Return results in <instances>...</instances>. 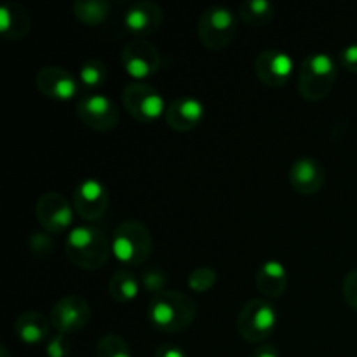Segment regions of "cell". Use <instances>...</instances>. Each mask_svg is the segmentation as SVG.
<instances>
[{
    "mask_svg": "<svg viewBox=\"0 0 357 357\" xmlns=\"http://www.w3.org/2000/svg\"><path fill=\"white\" fill-rule=\"evenodd\" d=\"M197 317V303L190 295L174 289L153 295L149 303V321L157 331L178 333L190 326Z\"/></svg>",
    "mask_w": 357,
    "mask_h": 357,
    "instance_id": "6da1fadb",
    "label": "cell"
},
{
    "mask_svg": "<svg viewBox=\"0 0 357 357\" xmlns=\"http://www.w3.org/2000/svg\"><path fill=\"white\" fill-rule=\"evenodd\" d=\"M65 253L75 267L96 271L110 258L112 243L98 227L77 225L66 236Z\"/></svg>",
    "mask_w": 357,
    "mask_h": 357,
    "instance_id": "7a4b0ae2",
    "label": "cell"
},
{
    "mask_svg": "<svg viewBox=\"0 0 357 357\" xmlns=\"http://www.w3.org/2000/svg\"><path fill=\"white\" fill-rule=\"evenodd\" d=\"M153 250V239L146 225L139 220H124L112 236V253L121 264L138 267L149 260Z\"/></svg>",
    "mask_w": 357,
    "mask_h": 357,
    "instance_id": "3957f363",
    "label": "cell"
},
{
    "mask_svg": "<svg viewBox=\"0 0 357 357\" xmlns=\"http://www.w3.org/2000/svg\"><path fill=\"white\" fill-rule=\"evenodd\" d=\"M335 59L326 52H314L302 61L298 72V91L303 100H324L337 82Z\"/></svg>",
    "mask_w": 357,
    "mask_h": 357,
    "instance_id": "277c9868",
    "label": "cell"
},
{
    "mask_svg": "<svg viewBox=\"0 0 357 357\" xmlns=\"http://www.w3.org/2000/svg\"><path fill=\"white\" fill-rule=\"evenodd\" d=\"M278 310L268 300L251 298L237 314V333L244 342L261 344L272 337L278 328Z\"/></svg>",
    "mask_w": 357,
    "mask_h": 357,
    "instance_id": "5b68a950",
    "label": "cell"
},
{
    "mask_svg": "<svg viewBox=\"0 0 357 357\" xmlns=\"http://www.w3.org/2000/svg\"><path fill=\"white\" fill-rule=\"evenodd\" d=\"M237 35V16L223 6L202 10L197 23V37L209 51H222Z\"/></svg>",
    "mask_w": 357,
    "mask_h": 357,
    "instance_id": "8992f818",
    "label": "cell"
},
{
    "mask_svg": "<svg viewBox=\"0 0 357 357\" xmlns=\"http://www.w3.org/2000/svg\"><path fill=\"white\" fill-rule=\"evenodd\" d=\"M122 103L132 119L145 122V124H150L166 115L167 108L162 94L155 87L146 82H138V80L124 87Z\"/></svg>",
    "mask_w": 357,
    "mask_h": 357,
    "instance_id": "52a82bcc",
    "label": "cell"
},
{
    "mask_svg": "<svg viewBox=\"0 0 357 357\" xmlns=\"http://www.w3.org/2000/svg\"><path fill=\"white\" fill-rule=\"evenodd\" d=\"M121 61L129 77L143 82L159 72L160 52L152 42L135 38L122 47Z\"/></svg>",
    "mask_w": 357,
    "mask_h": 357,
    "instance_id": "ba28073f",
    "label": "cell"
},
{
    "mask_svg": "<svg viewBox=\"0 0 357 357\" xmlns=\"http://www.w3.org/2000/svg\"><path fill=\"white\" fill-rule=\"evenodd\" d=\"M77 115L84 126L100 132L112 131L121 121L119 107L105 94H86L80 98L77 101Z\"/></svg>",
    "mask_w": 357,
    "mask_h": 357,
    "instance_id": "9c48e42d",
    "label": "cell"
},
{
    "mask_svg": "<svg viewBox=\"0 0 357 357\" xmlns=\"http://www.w3.org/2000/svg\"><path fill=\"white\" fill-rule=\"evenodd\" d=\"M73 204L59 192H45L38 197L35 216L47 234H61L73 222Z\"/></svg>",
    "mask_w": 357,
    "mask_h": 357,
    "instance_id": "30bf717a",
    "label": "cell"
},
{
    "mask_svg": "<svg viewBox=\"0 0 357 357\" xmlns=\"http://www.w3.org/2000/svg\"><path fill=\"white\" fill-rule=\"evenodd\" d=\"M49 319L58 333L72 335L89 324L91 305L84 296L66 295L52 305Z\"/></svg>",
    "mask_w": 357,
    "mask_h": 357,
    "instance_id": "8fae6325",
    "label": "cell"
},
{
    "mask_svg": "<svg viewBox=\"0 0 357 357\" xmlns=\"http://www.w3.org/2000/svg\"><path fill=\"white\" fill-rule=\"evenodd\" d=\"M72 204L77 215L86 222H98L107 213L110 195L107 187L96 178H86L75 187Z\"/></svg>",
    "mask_w": 357,
    "mask_h": 357,
    "instance_id": "7c38bea8",
    "label": "cell"
},
{
    "mask_svg": "<svg viewBox=\"0 0 357 357\" xmlns=\"http://www.w3.org/2000/svg\"><path fill=\"white\" fill-rule=\"evenodd\" d=\"M295 63L293 58L279 49H265L255 59V73L268 87H281L291 79Z\"/></svg>",
    "mask_w": 357,
    "mask_h": 357,
    "instance_id": "4fadbf2b",
    "label": "cell"
},
{
    "mask_svg": "<svg viewBox=\"0 0 357 357\" xmlns=\"http://www.w3.org/2000/svg\"><path fill=\"white\" fill-rule=\"evenodd\" d=\"M35 86L49 100L68 101L79 93V82L63 66H42L35 75Z\"/></svg>",
    "mask_w": 357,
    "mask_h": 357,
    "instance_id": "5bb4252c",
    "label": "cell"
},
{
    "mask_svg": "<svg viewBox=\"0 0 357 357\" xmlns=\"http://www.w3.org/2000/svg\"><path fill=\"white\" fill-rule=\"evenodd\" d=\"M164 119L173 131L188 132L197 128L204 119V105L194 96L174 98L167 105Z\"/></svg>",
    "mask_w": 357,
    "mask_h": 357,
    "instance_id": "9a60e30c",
    "label": "cell"
},
{
    "mask_svg": "<svg viewBox=\"0 0 357 357\" xmlns=\"http://www.w3.org/2000/svg\"><path fill=\"white\" fill-rule=\"evenodd\" d=\"M162 9L152 0H138L126 9L124 26L138 37L153 33L162 24Z\"/></svg>",
    "mask_w": 357,
    "mask_h": 357,
    "instance_id": "2e32d148",
    "label": "cell"
},
{
    "mask_svg": "<svg viewBox=\"0 0 357 357\" xmlns=\"http://www.w3.org/2000/svg\"><path fill=\"white\" fill-rule=\"evenodd\" d=\"M289 183L293 190H296L302 195H314L323 188L324 180V167L323 164L317 162L316 159L310 157H300L289 167Z\"/></svg>",
    "mask_w": 357,
    "mask_h": 357,
    "instance_id": "e0dca14e",
    "label": "cell"
},
{
    "mask_svg": "<svg viewBox=\"0 0 357 357\" xmlns=\"http://www.w3.org/2000/svg\"><path fill=\"white\" fill-rule=\"evenodd\" d=\"M31 30L30 10L20 2H7L0 7V35L7 40H23Z\"/></svg>",
    "mask_w": 357,
    "mask_h": 357,
    "instance_id": "ac0fdd59",
    "label": "cell"
},
{
    "mask_svg": "<svg viewBox=\"0 0 357 357\" xmlns=\"http://www.w3.org/2000/svg\"><path fill=\"white\" fill-rule=\"evenodd\" d=\"M257 282L258 291L267 298H279L284 295L286 288H288L289 275L284 265L278 260H267L260 265L257 272Z\"/></svg>",
    "mask_w": 357,
    "mask_h": 357,
    "instance_id": "d6986e66",
    "label": "cell"
},
{
    "mask_svg": "<svg viewBox=\"0 0 357 357\" xmlns=\"http://www.w3.org/2000/svg\"><path fill=\"white\" fill-rule=\"evenodd\" d=\"M51 319L40 312L28 310L20 314L14 321V335L26 345H38L49 337Z\"/></svg>",
    "mask_w": 357,
    "mask_h": 357,
    "instance_id": "ffe728a7",
    "label": "cell"
},
{
    "mask_svg": "<svg viewBox=\"0 0 357 357\" xmlns=\"http://www.w3.org/2000/svg\"><path fill=\"white\" fill-rule=\"evenodd\" d=\"M108 293L119 303L132 302L139 293L138 278L128 268H121L108 281Z\"/></svg>",
    "mask_w": 357,
    "mask_h": 357,
    "instance_id": "44dd1931",
    "label": "cell"
},
{
    "mask_svg": "<svg viewBox=\"0 0 357 357\" xmlns=\"http://www.w3.org/2000/svg\"><path fill=\"white\" fill-rule=\"evenodd\" d=\"M275 16L274 3L268 0H246L237 7V17L250 26H265Z\"/></svg>",
    "mask_w": 357,
    "mask_h": 357,
    "instance_id": "7402d4cb",
    "label": "cell"
},
{
    "mask_svg": "<svg viewBox=\"0 0 357 357\" xmlns=\"http://www.w3.org/2000/svg\"><path fill=\"white\" fill-rule=\"evenodd\" d=\"M73 14L77 20L89 26L101 24L108 17L112 3L108 0H75L73 2Z\"/></svg>",
    "mask_w": 357,
    "mask_h": 357,
    "instance_id": "603a6c76",
    "label": "cell"
},
{
    "mask_svg": "<svg viewBox=\"0 0 357 357\" xmlns=\"http://www.w3.org/2000/svg\"><path fill=\"white\" fill-rule=\"evenodd\" d=\"M108 70L107 65L103 63V59L100 58H89L82 63L79 72V79L82 82V86H86L87 89H96L101 87L107 82Z\"/></svg>",
    "mask_w": 357,
    "mask_h": 357,
    "instance_id": "cb8c5ba5",
    "label": "cell"
},
{
    "mask_svg": "<svg viewBox=\"0 0 357 357\" xmlns=\"http://www.w3.org/2000/svg\"><path fill=\"white\" fill-rule=\"evenodd\" d=\"M96 357H132L129 344L115 333H107L98 340Z\"/></svg>",
    "mask_w": 357,
    "mask_h": 357,
    "instance_id": "d4e9b609",
    "label": "cell"
},
{
    "mask_svg": "<svg viewBox=\"0 0 357 357\" xmlns=\"http://www.w3.org/2000/svg\"><path fill=\"white\" fill-rule=\"evenodd\" d=\"M216 279H218V275L213 267H208V265L197 267L188 275V288L195 293H206L216 284Z\"/></svg>",
    "mask_w": 357,
    "mask_h": 357,
    "instance_id": "484cf974",
    "label": "cell"
},
{
    "mask_svg": "<svg viewBox=\"0 0 357 357\" xmlns=\"http://www.w3.org/2000/svg\"><path fill=\"white\" fill-rule=\"evenodd\" d=\"M166 272L160 271V268H149V271L143 272L142 275V284L143 288L149 293L153 295H159V293L166 291Z\"/></svg>",
    "mask_w": 357,
    "mask_h": 357,
    "instance_id": "4316f807",
    "label": "cell"
},
{
    "mask_svg": "<svg viewBox=\"0 0 357 357\" xmlns=\"http://www.w3.org/2000/svg\"><path fill=\"white\" fill-rule=\"evenodd\" d=\"M45 352L47 357H70L72 354V340L68 335L56 333L54 337L49 338L47 345H45Z\"/></svg>",
    "mask_w": 357,
    "mask_h": 357,
    "instance_id": "83f0119b",
    "label": "cell"
},
{
    "mask_svg": "<svg viewBox=\"0 0 357 357\" xmlns=\"http://www.w3.org/2000/svg\"><path fill=\"white\" fill-rule=\"evenodd\" d=\"M342 291H344V298L349 307L357 312V268L345 275L344 282H342Z\"/></svg>",
    "mask_w": 357,
    "mask_h": 357,
    "instance_id": "f1b7e54d",
    "label": "cell"
},
{
    "mask_svg": "<svg viewBox=\"0 0 357 357\" xmlns=\"http://www.w3.org/2000/svg\"><path fill=\"white\" fill-rule=\"evenodd\" d=\"M28 246H30L31 253L38 255V257H47L52 250V239L49 234L37 232L28 239Z\"/></svg>",
    "mask_w": 357,
    "mask_h": 357,
    "instance_id": "f546056e",
    "label": "cell"
},
{
    "mask_svg": "<svg viewBox=\"0 0 357 357\" xmlns=\"http://www.w3.org/2000/svg\"><path fill=\"white\" fill-rule=\"evenodd\" d=\"M340 59L345 68L357 73V44H351L344 47V51L340 52Z\"/></svg>",
    "mask_w": 357,
    "mask_h": 357,
    "instance_id": "4dcf8cb0",
    "label": "cell"
},
{
    "mask_svg": "<svg viewBox=\"0 0 357 357\" xmlns=\"http://www.w3.org/2000/svg\"><path fill=\"white\" fill-rule=\"evenodd\" d=\"M153 357H187L185 351L181 347L174 344H162L159 349L155 351Z\"/></svg>",
    "mask_w": 357,
    "mask_h": 357,
    "instance_id": "1f68e13d",
    "label": "cell"
},
{
    "mask_svg": "<svg viewBox=\"0 0 357 357\" xmlns=\"http://www.w3.org/2000/svg\"><path fill=\"white\" fill-rule=\"evenodd\" d=\"M251 357H281L279 356V351L274 347V345H258L253 352H251Z\"/></svg>",
    "mask_w": 357,
    "mask_h": 357,
    "instance_id": "d6a6232c",
    "label": "cell"
},
{
    "mask_svg": "<svg viewBox=\"0 0 357 357\" xmlns=\"http://www.w3.org/2000/svg\"><path fill=\"white\" fill-rule=\"evenodd\" d=\"M0 357H13L10 356V352L7 351L6 345H2V347H0Z\"/></svg>",
    "mask_w": 357,
    "mask_h": 357,
    "instance_id": "836d02e7",
    "label": "cell"
}]
</instances>
